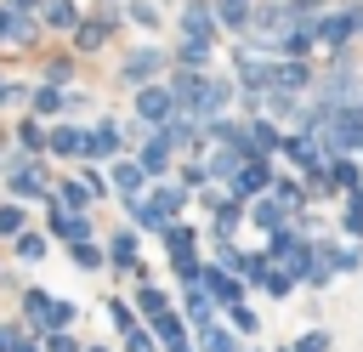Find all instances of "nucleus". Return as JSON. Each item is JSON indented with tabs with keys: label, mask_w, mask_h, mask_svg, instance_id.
Instances as JSON below:
<instances>
[{
	"label": "nucleus",
	"mask_w": 363,
	"mask_h": 352,
	"mask_svg": "<svg viewBox=\"0 0 363 352\" xmlns=\"http://www.w3.org/2000/svg\"><path fill=\"white\" fill-rule=\"evenodd\" d=\"M357 28H363V6H340V11L318 17V40H323V45H335V51H340Z\"/></svg>",
	"instance_id": "f257e3e1"
},
{
	"label": "nucleus",
	"mask_w": 363,
	"mask_h": 352,
	"mask_svg": "<svg viewBox=\"0 0 363 352\" xmlns=\"http://www.w3.org/2000/svg\"><path fill=\"white\" fill-rule=\"evenodd\" d=\"M267 187H272V170H267V159H238V170H233V193H238V204L261 199Z\"/></svg>",
	"instance_id": "f03ea898"
},
{
	"label": "nucleus",
	"mask_w": 363,
	"mask_h": 352,
	"mask_svg": "<svg viewBox=\"0 0 363 352\" xmlns=\"http://www.w3.org/2000/svg\"><path fill=\"white\" fill-rule=\"evenodd\" d=\"M182 204H187V193H182V187H153V199H142V204H136V216H142V227H164Z\"/></svg>",
	"instance_id": "7ed1b4c3"
},
{
	"label": "nucleus",
	"mask_w": 363,
	"mask_h": 352,
	"mask_svg": "<svg viewBox=\"0 0 363 352\" xmlns=\"http://www.w3.org/2000/svg\"><path fill=\"white\" fill-rule=\"evenodd\" d=\"M136 114H142L147 125L176 119V91H170V85H142V91H136Z\"/></svg>",
	"instance_id": "20e7f679"
},
{
	"label": "nucleus",
	"mask_w": 363,
	"mask_h": 352,
	"mask_svg": "<svg viewBox=\"0 0 363 352\" xmlns=\"http://www.w3.org/2000/svg\"><path fill=\"white\" fill-rule=\"evenodd\" d=\"M159 68H164V51H153V45H136V51L119 62V79H125V85H147Z\"/></svg>",
	"instance_id": "39448f33"
},
{
	"label": "nucleus",
	"mask_w": 363,
	"mask_h": 352,
	"mask_svg": "<svg viewBox=\"0 0 363 352\" xmlns=\"http://www.w3.org/2000/svg\"><path fill=\"white\" fill-rule=\"evenodd\" d=\"M238 85H244L250 97H261V91L272 85V62H267V57H250V45L238 51Z\"/></svg>",
	"instance_id": "423d86ee"
},
{
	"label": "nucleus",
	"mask_w": 363,
	"mask_h": 352,
	"mask_svg": "<svg viewBox=\"0 0 363 352\" xmlns=\"http://www.w3.org/2000/svg\"><path fill=\"white\" fill-rule=\"evenodd\" d=\"M11 193H17V199H40V193H45L40 159H11Z\"/></svg>",
	"instance_id": "0eeeda50"
},
{
	"label": "nucleus",
	"mask_w": 363,
	"mask_h": 352,
	"mask_svg": "<svg viewBox=\"0 0 363 352\" xmlns=\"http://www.w3.org/2000/svg\"><path fill=\"white\" fill-rule=\"evenodd\" d=\"M85 136H91V142H85V159H113V153L125 148V131H119L113 119H102V125L85 131Z\"/></svg>",
	"instance_id": "6e6552de"
},
{
	"label": "nucleus",
	"mask_w": 363,
	"mask_h": 352,
	"mask_svg": "<svg viewBox=\"0 0 363 352\" xmlns=\"http://www.w3.org/2000/svg\"><path fill=\"white\" fill-rule=\"evenodd\" d=\"M182 34H193V40H210V34H216V6H210V0H193V6H182Z\"/></svg>",
	"instance_id": "1a4fd4ad"
},
{
	"label": "nucleus",
	"mask_w": 363,
	"mask_h": 352,
	"mask_svg": "<svg viewBox=\"0 0 363 352\" xmlns=\"http://www.w3.org/2000/svg\"><path fill=\"white\" fill-rule=\"evenodd\" d=\"M142 170L147 176H164L170 170V136H164V125H153V136L142 142Z\"/></svg>",
	"instance_id": "9d476101"
},
{
	"label": "nucleus",
	"mask_w": 363,
	"mask_h": 352,
	"mask_svg": "<svg viewBox=\"0 0 363 352\" xmlns=\"http://www.w3.org/2000/svg\"><path fill=\"white\" fill-rule=\"evenodd\" d=\"M108 34H113V11H102V17H91V23H74V51H96Z\"/></svg>",
	"instance_id": "9b49d317"
},
{
	"label": "nucleus",
	"mask_w": 363,
	"mask_h": 352,
	"mask_svg": "<svg viewBox=\"0 0 363 352\" xmlns=\"http://www.w3.org/2000/svg\"><path fill=\"white\" fill-rule=\"evenodd\" d=\"M51 233H57V238H68V244H85V238H91V221H85L79 210L68 216V210L57 204V210H51Z\"/></svg>",
	"instance_id": "f8f14e48"
},
{
	"label": "nucleus",
	"mask_w": 363,
	"mask_h": 352,
	"mask_svg": "<svg viewBox=\"0 0 363 352\" xmlns=\"http://www.w3.org/2000/svg\"><path fill=\"white\" fill-rule=\"evenodd\" d=\"M199 284H204L216 301H227V307L238 301V273H227V267H204V273H199Z\"/></svg>",
	"instance_id": "ddd939ff"
},
{
	"label": "nucleus",
	"mask_w": 363,
	"mask_h": 352,
	"mask_svg": "<svg viewBox=\"0 0 363 352\" xmlns=\"http://www.w3.org/2000/svg\"><path fill=\"white\" fill-rule=\"evenodd\" d=\"M108 267H119V273L136 267V233H113L108 238Z\"/></svg>",
	"instance_id": "4468645a"
},
{
	"label": "nucleus",
	"mask_w": 363,
	"mask_h": 352,
	"mask_svg": "<svg viewBox=\"0 0 363 352\" xmlns=\"http://www.w3.org/2000/svg\"><path fill=\"white\" fill-rule=\"evenodd\" d=\"M85 142H91V136H85V131H74V125H68V131H51V153H68V159H85Z\"/></svg>",
	"instance_id": "2eb2a0df"
},
{
	"label": "nucleus",
	"mask_w": 363,
	"mask_h": 352,
	"mask_svg": "<svg viewBox=\"0 0 363 352\" xmlns=\"http://www.w3.org/2000/svg\"><path fill=\"white\" fill-rule=\"evenodd\" d=\"M142 176H147L142 165H113V187H119V199H130V204H136V187H142Z\"/></svg>",
	"instance_id": "dca6fc26"
},
{
	"label": "nucleus",
	"mask_w": 363,
	"mask_h": 352,
	"mask_svg": "<svg viewBox=\"0 0 363 352\" xmlns=\"http://www.w3.org/2000/svg\"><path fill=\"white\" fill-rule=\"evenodd\" d=\"M187 324H193V329L216 324V307H210V295H204V290H187Z\"/></svg>",
	"instance_id": "f3484780"
},
{
	"label": "nucleus",
	"mask_w": 363,
	"mask_h": 352,
	"mask_svg": "<svg viewBox=\"0 0 363 352\" xmlns=\"http://www.w3.org/2000/svg\"><path fill=\"white\" fill-rule=\"evenodd\" d=\"M147 329H153V335H159V341H164V346H176V341H182V335H187V324H182V318H176V312H170V307H164V312H159V318H153V324H147Z\"/></svg>",
	"instance_id": "a211bd4d"
},
{
	"label": "nucleus",
	"mask_w": 363,
	"mask_h": 352,
	"mask_svg": "<svg viewBox=\"0 0 363 352\" xmlns=\"http://www.w3.org/2000/svg\"><path fill=\"white\" fill-rule=\"evenodd\" d=\"M74 23H79L74 0H45V28H74Z\"/></svg>",
	"instance_id": "6ab92c4d"
},
{
	"label": "nucleus",
	"mask_w": 363,
	"mask_h": 352,
	"mask_svg": "<svg viewBox=\"0 0 363 352\" xmlns=\"http://www.w3.org/2000/svg\"><path fill=\"white\" fill-rule=\"evenodd\" d=\"M176 62H182V68H204V62H210V40H193V34H187L182 51H176Z\"/></svg>",
	"instance_id": "aec40b11"
},
{
	"label": "nucleus",
	"mask_w": 363,
	"mask_h": 352,
	"mask_svg": "<svg viewBox=\"0 0 363 352\" xmlns=\"http://www.w3.org/2000/svg\"><path fill=\"white\" fill-rule=\"evenodd\" d=\"M62 108H68V91L62 85H40L34 91V114H62Z\"/></svg>",
	"instance_id": "412c9836"
},
{
	"label": "nucleus",
	"mask_w": 363,
	"mask_h": 352,
	"mask_svg": "<svg viewBox=\"0 0 363 352\" xmlns=\"http://www.w3.org/2000/svg\"><path fill=\"white\" fill-rule=\"evenodd\" d=\"M244 210H250L261 227H272V233L284 227V204H278V199H255V204H244Z\"/></svg>",
	"instance_id": "4be33fe9"
},
{
	"label": "nucleus",
	"mask_w": 363,
	"mask_h": 352,
	"mask_svg": "<svg viewBox=\"0 0 363 352\" xmlns=\"http://www.w3.org/2000/svg\"><path fill=\"white\" fill-rule=\"evenodd\" d=\"M51 193H57V204H62V210H79V204L91 199V187H85V182H57Z\"/></svg>",
	"instance_id": "5701e85b"
},
{
	"label": "nucleus",
	"mask_w": 363,
	"mask_h": 352,
	"mask_svg": "<svg viewBox=\"0 0 363 352\" xmlns=\"http://www.w3.org/2000/svg\"><path fill=\"white\" fill-rule=\"evenodd\" d=\"M267 193H272V199H278V204H301V199H306V187H301V182H295V176H278V182H272V187H267Z\"/></svg>",
	"instance_id": "b1692460"
},
{
	"label": "nucleus",
	"mask_w": 363,
	"mask_h": 352,
	"mask_svg": "<svg viewBox=\"0 0 363 352\" xmlns=\"http://www.w3.org/2000/svg\"><path fill=\"white\" fill-rule=\"evenodd\" d=\"M340 221H346V233H352V238H363V193H352V199H346Z\"/></svg>",
	"instance_id": "393cba45"
},
{
	"label": "nucleus",
	"mask_w": 363,
	"mask_h": 352,
	"mask_svg": "<svg viewBox=\"0 0 363 352\" xmlns=\"http://www.w3.org/2000/svg\"><path fill=\"white\" fill-rule=\"evenodd\" d=\"M199 341H204V352H238V346H233V335H227V329H216V324H204V329H199Z\"/></svg>",
	"instance_id": "a878e982"
},
{
	"label": "nucleus",
	"mask_w": 363,
	"mask_h": 352,
	"mask_svg": "<svg viewBox=\"0 0 363 352\" xmlns=\"http://www.w3.org/2000/svg\"><path fill=\"white\" fill-rule=\"evenodd\" d=\"M23 233V210L17 204H0V238H17Z\"/></svg>",
	"instance_id": "bb28decb"
},
{
	"label": "nucleus",
	"mask_w": 363,
	"mask_h": 352,
	"mask_svg": "<svg viewBox=\"0 0 363 352\" xmlns=\"http://www.w3.org/2000/svg\"><path fill=\"white\" fill-rule=\"evenodd\" d=\"M68 74H74V57H51L45 62V85H62Z\"/></svg>",
	"instance_id": "cd10ccee"
},
{
	"label": "nucleus",
	"mask_w": 363,
	"mask_h": 352,
	"mask_svg": "<svg viewBox=\"0 0 363 352\" xmlns=\"http://www.w3.org/2000/svg\"><path fill=\"white\" fill-rule=\"evenodd\" d=\"M130 17H136L142 28H159V6H153V0H136V6H130Z\"/></svg>",
	"instance_id": "c85d7f7f"
},
{
	"label": "nucleus",
	"mask_w": 363,
	"mask_h": 352,
	"mask_svg": "<svg viewBox=\"0 0 363 352\" xmlns=\"http://www.w3.org/2000/svg\"><path fill=\"white\" fill-rule=\"evenodd\" d=\"M17 255H23V261H40V255H45V244H40L34 233H17Z\"/></svg>",
	"instance_id": "c756f323"
},
{
	"label": "nucleus",
	"mask_w": 363,
	"mask_h": 352,
	"mask_svg": "<svg viewBox=\"0 0 363 352\" xmlns=\"http://www.w3.org/2000/svg\"><path fill=\"white\" fill-rule=\"evenodd\" d=\"M136 301H142V312H147V318H159V312H164V295H159V290H147V284L136 290Z\"/></svg>",
	"instance_id": "7c9ffc66"
},
{
	"label": "nucleus",
	"mask_w": 363,
	"mask_h": 352,
	"mask_svg": "<svg viewBox=\"0 0 363 352\" xmlns=\"http://www.w3.org/2000/svg\"><path fill=\"white\" fill-rule=\"evenodd\" d=\"M45 352H79V346H74V335H62V329H45Z\"/></svg>",
	"instance_id": "2f4dec72"
},
{
	"label": "nucleus",
	"mask_w": 363,
	"mask_h": 352,
	"mask_svg": "<svg viewBox=\"0 0 363 352\" xmlns=\"http://www.w3.org/2000/svg\"><path fill=\"white\" fill-rule=\"evenodd\" d=\"M17 142H23L28 153H40V148H45V136H40V125H23V131H17Z\"/></svg>",
	"instance_id": "473e14b6"
},
{
	"label": "nucleus",
	"mask_w": 363,
	"mask_h": 352,
	"mask_svg": "<svg viewBox=\"0 0 363 352\" xmlns=\"http://www.w3.org/2000/svg\"><path fill=\"white\" fill-rule=\"evenodd\" d=\"M74 261H79V267H102V250H96V244H74Z\"/></svg>",
	"instance_id": "72a5a7b5"
},
{
	"label": "nucleus",
	"mask_w": 363,
	"mask_h": 352,
	"mask_svg": "<svg viewBox=\"0 0 363 352\" xmlns=\"http://www.w3.org/2000/svg\"><path fill=\"white\" fill-rule=\"evenodd\" d=\"M108 318H113V324H119V329H125V335H130V329H136V324H130V307H125V301H108Z\"/></svg>",
	"instance_id": "f704fd0d"
},
{
	"label": "nucleus",
	"mask_w": 363,
	"mask_h": 352,
	"mask_svg": "<svg viewBox=\"0 0 363 352\" xmlns=\"http://www.w3.org/2000/svg\"><path fill=\"white\" fill-rule=\"evenodd\" d=\"M233 324H238L244 335H255V329H261V324H255V312H250V307H238V301H233Z\"/></svg>",
	"instance_id": "c9c22d12"
},
{
	"label": "nucleus",
	"mask_w": 363,
	"mask_h": 352,
	"mask_svg": "<svg viewBox=\"0 0 363 352\" xmlns=\"http://www.w3.org/2000/svg\"><path fill=\"white\" fill-rule=\"evenodd\" d=\"M125 352H153V335H147V329H130V335H125Z\"/></svg>",
	"instance_id": "e433bc0d"
},
{
	"label": "nucleus",
	"mask_w": 363,
	"mask_h": 352,
	"mask_svg": "<svg viewBox=\"0 0 363 352\" xmlns=\"http://www.w3.org/2000/svg\"><path fill=\"white\" fill-rule=\"evenodd\" d=\"M11 23H17V11H11V6H0V40H11Z\"/></svg>",
	"instance_id": "4c0bfd02"
},
{
	"label": "nucleus",
	"mask_w": 363,
	"mask_h": 352,
	"mask_svg": "<svg viewBox=\"0 0 363 352\" xmlns=\"http://www.w3.org/2000/svg\"><path fill=\"white\" fill-rule=\"evenodd\" d=\"M17 346V335H11V324H0V352H11Z\"/></svg>",
	"instance_id": "58836bf2"
},
{
	"label": "nucleus",
	"mask_w": 363,
	"mask_h": 352,
	"mask_svg": "<svg viewBox=\"0 0 363 352\" xmlns=\"http://www.w3.org/2000/svg\"><path fill=\"white\" fill-rule=\"evenodd\" d=\"M6 6H11V11H17V17H28V11H34V6H40V0H6Z\"/></svg>",
	"instance_id": "ea45409f"
},
{
	"label": "nucleus",
	"mask_w": 363,
	"mask_h": 352,
	"mask_svg": "<svg viewBox=\"0 0 363 352\" xmlns=\"http://www.w3.org/2000/svg\"><path fill=\"white\" fill-rule=\"evenodd\" d=\"M6 102H17V85H6V79H0V108H6Z\"/></svg>",
	"instance_id": "a19ab883"
},
{
	"label": "nucleus",
	"mask_w": 363,
	"mask_h": 352,
	"mask_svg": "<svg viewBox=\"0 0 363 352\" xmlns=\"http://www.w3.org/2000/svg\"><path fill=\"white\" fill-rule=\"evenodd\" d=\"M11 352H40V346H34V341H23V335H17V346H11Z\"/></svg>",
	"instance_id": "79ce46f5"
},
{
	"label": "nucleus",
	"mask_w": 363,
	"mask_h": 352,
	"mask_svg": "<svg viewBox=\"0 0 363 352\" xmlns=\"http://www.w3.org/2000/svg\"><path fill=\"white\" fill-rule=\"evenodd\" d=\"M170 352H187V341H176V346H170Z\"/></svg>",
	"instance_id": "37998d69"
},
{
	"label": "nucleus",
	"mask_w": 363,
	"mask_h": 352,
	"mask_svg": "<svg viewBox=\"0 0 363 352\" xmlns=\"http://www.w3.org/2000/svg\"><path fill=\"white\" fill-rule=\"evenodd\" d=\"M91 352H102V346H91Z\"/></svg>",
	"instance_id": "c03bdc74"
}]
</instances>
